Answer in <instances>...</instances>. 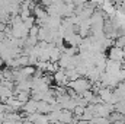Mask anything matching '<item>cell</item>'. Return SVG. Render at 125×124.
<instances>
[{
  "instance_id": "cell-1",
  "label": "cell",
  "mask_w": 125,
  "mask_h": 124,
  "mask_svg": "<svg viewBox=\"0 0 125 124\" xmlns=\"http://www.w3.org/2000/svg\"><path fill=\"white\" fill-rule=\"evenodd\" d=\"M52 76H54V83H55V85L67 86L68 79H67V76H65V73H64V69H58L57 72L52 73Z\"/></svg>"
},
{
  "instance_id": "cell-2",
  "label": "cell",
  "mask_w": 125,
  "mask_h": 124,
  "mask_svg": "<svg viewBox=\"0 0 125 124\" xmlns=\"http://www.w3.org/2000/svg\"><path fill=\"white\" fill-rule=\"evenodd\" d=\"M108 57H109L111 60H116V62H121V60L124 59V54H122V48L112 45V47L109 48V51H108Z\"/></svg>"
},
{
  "instance_id": "cell-3",
  "label": "cell",
  "mask_w": 125,
  "mask_h": 124,
  "mask_svg": "<svg viewBox=\"0 0 125 124\" xmlns=\"http://www.w3.org/2000/svg\"><path fill=\"white\" fill-rule=\"evenodd\" d=\"M84 110H86V105H83V104H76L71 111H73V115H76V117H79V118L82 120V115H83Z\"/></svg>"
},
{
  "instance_id": "cell-4",
  "label": "cell",
  "mask_w": 125,
  "mask_h": 124,
  "mask_svg": "<svg viewBox=\"0 0 125 124\" xmlns=\"http://www.w3.org/2000/svg\"><path fill=\"white\" fill-rule=\"evenodd\" d=\"M22 22H23V25H25V26L29 29L31 26L36 25V21H35V15H29V16H28V18H25Z\"/></svg>"
},
{
  "instance_id": "cell-5",
  "label": "cell",
  "mask_w": 125,
  "mask_h": 124,
  "mask_svg": "<svg viewBox=\"0 0 125 124\" xmlns=\"http://www.w3.org/2000/svg\"><path fill=\"white\" fill-rule=\"evenodd\" d=\"M3 67H4V60H3V59L0 57V70H1Z\"/></svg>"
},
{
  "instance_id": "cell-6",
  "label": "cell",
  "mask_w": 125,
  "mask_h": 124,
  "mask_svg": "<svg viewBox=\"0 0 125 124\" xmlns=\"http://www.w3.org/2000/svg\"><path fill=\"white\" fill-rule=\"evenodd\" d=\"M122 54H124V57H125V45L122 47Z\"/></svg>"
}]
</instances>
